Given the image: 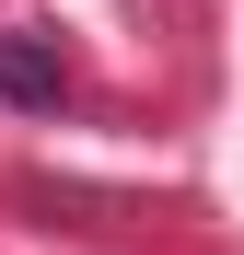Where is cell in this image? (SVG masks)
<instances>
[{
  "label": "cell",
  "mask_w": 244,
  "mask_h": 255,
  "mask_svg": "<svg viewBox=\"0 0 244 255\" xmlns=\"http://www.w3.org/2000/svg\"><path fill=\"white\" fill-rule=\"evenodd\" d=\"M58 93H70V70L35 47V35H0V105H35V116H47Z\"/></svg>",
  "instance_id": "obj_1"
}]
</instances>
